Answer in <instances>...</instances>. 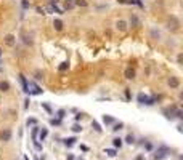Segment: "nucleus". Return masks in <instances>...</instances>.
<instances>
[{
    "instance_id": "32",
    "label": "nucleus",
    "mask_w": 183,
    "mask_h": 160,
    "mask_svg": "<svg viewBox=\"0 0 183 160\" xmlns=\"http://www.w3.org/2000/svg\"><path fill=\"white\" fill-rule=\"evenodd\" d=\"M26 123H27V127H29V125H36V123H37V120H36V119H27V122H26Z\"/></svg>"
},
{
    "instance_id": "30",
    "label": "nucleus",
    "mask_w": 183,
    "mask_h": 160,
    "mask_svg": "<svg viewBox=\"0 0 183 160\" xmlns=\"http://www.w3.org/2000/svg\"><path fill=\"white\" fill-rule=\"evenodd\" d=\"M21 5H23V8H24V10H27V8H29V6H31V5H29V2H27V0H23V2H21Z\"/></svg>"
},
{
    "instance_id": "25",
    "label": "nucleus",
    "mask_w": 183,
    "mask_h": 160,
    "mask_svg": "<svg viewBox=\"0 0 183 160\" xmlns=\"http://www.w3.org/2000/svg\"><path fill=\"white\" fill-rule=\"evenodd\" d=\"M125 143H127V144H133V143H135V138H133L132 135H129L127 138H125Z\"/></svg>"
},
{
    "instance_id": "26",
    "label": "nucleus",
    "mask_w": 183,
    "mask_h": 160,
    "mask_svg": "<svg viewBox=\"0 0 183 160\" xmlns=\"http://www.w3.org/2000/svg\"><path fill=\"white\" fill-rule=\"evenodd\" d=\"M64 114H66V110H64V109H60L58 112H56V115H58V119H63V117H64Z\"/></svg>"
},
{
    "instance_id": "2",
    "label": "nucleus",
    "mask_w": 183,
    "mask_h": 160,
    "mask_svg": "<svg viewBox=\"0 0 183 160\" xmlns=\"http://www.w3.org/2000/svg\"><path fill=\"white\" fill-rule=\"evenodd\" d=\"M167 85L170 87V88H178L180 87V80H178V77H175V75H172V77H169L167 79Z\"/></svg>"
},
{
    "instance_id": "40",
    "label": "nucleus",
    "mask_w": 183,
    "mask_h": 160,
    "mask_svg": "<svg viewBox=\"0 0 183 160\" xmlns=\"http://www.w3.org/2000/svg\"><path fill=\"white\" fill-rule=\"evenodd\" d=\"M117 2H119V3H125L127 0H117Z\"/></svg>"
},
{
    "instance_id": "27",
    "label": "nucleus",
    "mask_w": 183,
    "mask_h": 160,
    "mask_svg": "<svg viewBox=\"0 0 183 160\" xmlns=\"http://www.w3.org/2000/svg\"><path fill=\"white\" fill-rule=\"evenodd\" d=\"M122 127H124V123H116V125H114V128H112V131H119V130H122Z\"/></svg>"
},
{
    "instance_id": "11",
    "label": "nucleus",
    "mask_w": 183,
    "mask_h": 160,
    "mask_svg": "<svg viewBox=\"0 0 183 160\" xmlns=\"http://www.w3.org/2000/svg\"><path fill=\"white\" fill-rule=\"evenodd\" d=\"M124 75H125V79L133 80V79H135V71H133L132 67H127V69H125V72H124Z\"/></svg>"
},
{
    "instance_id": "22",
    "label": "nucleus",
    "mask_w": 183,
    "mask_h": 160,
    "mask_svg": "<svg viewBox=\"0 0 183 160\" xmlns=\"http://www.w3.org/2000/svg\"><path fill=\"white\" fill-rule=\"evenodd\" d=\"M74 5H77V6H87L88 2H87V0H76Z\"/></svg>"
},
{
    "instance_id": "42",
    "label": "nucleus",
    "mask_w": 183,
    "mask_h": 160,
    "mask_svg": "<svg viewBox=\"0 0 183 160\" xmlns=\"http://www.w3.org/2000/svg\"><path fill=\"white\" fill-rule=\"evenodd\" d=\"M0 56H2V50H0Z\"/></svg>"
},
{
    "instance_id": "31",
    "label": "nucleus",
    "mask_w": 183,
    "mask_h": 160,
    "mask_svg": "<svg viewBox=\"0 0 183 160\" xmlns=\"http://www.w3.org/2000/svg\"><path fill=\"white\" fill-rule=\"evenodd\" d=\"M177 62H178L180 66L183 64V54H181V53H178V56H177Z\"/></svg>"
},
{
    "instance_id": "37",
    "label": "nucleus",
    "mask_w": 183,
    "mask_h": 160,
    "mask_svg": "<svg viewBox=\"0 0 183 160\" xmlns=\"http://www.w3.org/2000/svg\"><path fill=\"white\" fill-rule=\"evenodd\" d=\"M82 117H84L82 114H77V115H76V120H80V119H82Z\"/></svg>"
},
{
    "instance_id": "33",
    "label": "nucleus",
    "mask_w": 183,
    "mask_h": 160,
    "mask_svg": "<svg viewBox=\"0 0 183 160\" xmlns=\"http://www.w3.org/2000/svg\"><path fill=\"white\" fill-rule=\"evenodd\" d=\"M36 79H37V80H42V79H44V74H42L40 71H37V72H36Z\"/></svg>"
},
{
    "instance_id": "39",
    "label": "nucleus",
    "mask_w": 183,
    "mask_h": 160,
    "mask_svg": "<svg viewBox=\"0 0 183 160\" xmlns=\"http://www.w3.org/2000/svg\"><path fill=\"white\" fill-rule=\"evenodd\" d=\"M135 160H143V155H138V157H137Z\"/></svg>"
},
{
    "instance_id": "43",
    "label": "nucleus",
    "mask_w": 183,
    "mask_h": 160,
    "mask_svg": "<svg viewBox=\"0 0 183 160\" xmlns=\"http://www.w3.org/2000/svg\"><path fill=\"white\" fill-rule=\"evenodd\" d=\"M77 160H84V158H77Z\"/></svg>"
},
{
    "instance_id": "18",
    "label": "nucleus",
    "mask_w": 183,
    "mask_h": 160,
    "mask_svg": "<svg viewBox=\"0 0 183 160\" xmlns=\"http://www.w3.org/2000/svg\"><path fill=\"white\" fill-rule=\"evenodd\" d=\"M76 141H77L76 138H68V140H64V144L68 146V147H71V146H74V144H76Z\"/></svg>"
},
{
    "instance_id": "17",
    "label": "nucleus",
    "mask_w": 183,
    "mask_h": 160,
    "mask_svg": "<svg viewBox=\"0 0 183 160\" xmlns=\"http://www.w3.org/2000/svg\"><path fill=\"white\" fill-rule=\"evenodd\" d=\"M103 122L106 125H111V123H114V119H112L111 115H103Z\"/></svg>"
},
{
    "instance_id": "5",
    "label": "nucleus",
    "mask_w": 183,
    "mask_h": 160,
    "mask_svg": "<svg viewBox=\"0 0 183 160\" xmlns=\"http://www.w3.org/2000/svg\"><path fill=\"white\" fill-rule=\"evenodd\" d=\"M5 43L8 47H15L16 45V37L13 35V34H6L5 35Z\"/></svg>"
},
{
    "instance_id": "15",
    "label": "nucleus",
    "mask_w": 183,
    "mask_h": 160,
    "mask_svg": "<svg viewBox=\"0 0 183 160\" xmlns=\"http://www.w3.org/2000/svg\"><path fill=\"white\" fill-rule=\"evenodd\" d=\"M74 6H76V5H74L72 0H64V8H66V10H72Z\"/></svg>"
},
{
    "instance_id": "38",
    "label": "nucleus",
    "mask_w": 183,
    "mask_h": 160,
    "mask_svg": "<svg viewBox=\"0 0 183 160\" xmlns=\"http://www.w3.org/2000/svg\"><path fill=\"white\" fill-rule=\"evenodd\" d=\"M68 160H74V155H72V154H69V155H68Z\"/></svg>"
},
{
    "instance_id": "35",
    "label": "nucleus",
    "mask_w": 183,
    "mask_h": 160,
    "mask_svg": "<svg viewBox=\"0 0 183 160\" xmlns=\"http://www.w3.org/2000/svg\"><path fill=\"white\" fill-rule=\"evenodd\" d=\"M34 147H36L37 151H42V146H40V144H39L37 141H34Z\"/></svg>"
},
{
    "instance_id": "28",
    "label": "nucleus",
    "mask_w": 183,
    "mask_h": 160,
    "mask_svg": "<svg viewBox=\"0 0 183 160\" xmlns=\"http://www.w3.org/2000/svg\"><path fill=\"white\" fill-rule=\"evenodd\" d=\"M104 152H106V154H108L109 157H114V155H116V151H114V149H106Z\"/></svg>"
},
{
    "instance_id": "24",
    "label": "nucleus",
    "mask_w": 183,
    "mask_h": 160,
    "mask_svg": "<svg viewBox=\"0 0 183 160\" xmlns=\"http://www.w3.org/2000/svg\"><path fill=\"white\" fill-rule=\"evenodd\" d=\"M68 67H69V64H68V62L64 61V62H61V64H60V67H58V69H60V71L63 72V71H66Z\"/></svg>"
},
{
    "instance_id": "4",
    "label": "nucleus",
    "mask_w": 183,
    "mask_h": 160,
    "mask_svg": "<svg viewBox=\"0 0 183 160\" xmlns=\"http://www.w3.org/2000/svg\"><path fill=\"white\" fill-rule=\"evenodd\" d=\"M0 140H2L3 143H8V141L11 140V131H10L8 128H5L2 133H0Z\"/></svg>"
},
{
    "instance_id": "16",
    "label": "nucleus",
    "mask_w": 183,
    "mask_h": 160,
    "mask_svg": "<svg viewBox=\"0 0 183 160\" xmlns=\"http://www.w3.org/2000/svg\"><path fill=\"white\" fill-rule=\"evenodd\" d=\"M130 24H132V27H137V26L140 24V21H138V18H137L135 15H132V18H130Z\"/></svg>"
},
{
    "instance_id": "20",
    "label": "nucleus",
    "mask_w": 183,
    "mask_h": 160,
    "mask_svg": "<svg viewBox=\"0 0 183 160\" xmlns=\"http://www.w3.org/2000/svg\"><path fill=\"white\" fill-rule=\"evenodd\" d=\"M91 127H93V130H95V131H98V133H101V130H103V128L100 127V123H98V122H95V120L91 122Z\"/></svg>"
},
{
    "instance_id": "23",
    "label": "nucleus",
    "mask_w": 183,
    "mask_h": 160,
    "mask_svg": "<svg viewBox=\"0 0 183 160\" xmlns=\"http://www.w3.org/2000/svg\"><path fill=\"white\" fill-rule=\"evenodd\" d=\"M37 135H39V127H34V130H32V140L34 141H37Z\"/></svg>"
},
{
    "instance_id": "10",
    "label": "nucleus",
    "mask_w": 183,
    "mask_h": 160,
    "mask_svg": "<svg viewBox=\"0 0 183 160\" xmlns=\"http://www.w3.org/2000/svg\"><path fill=\"white\" fill-rule=\"evenodd\" d=\"M21 37H23V42H24V45H32L34 43V40H32V35H27V34L26 32H23V34H21Z\"/></svg>"
},
{
    "instance_id": "36",
    "label": "nucleus",
    "mask_w": 183,
    "mask_h": 160,
    "mask_svg": "<svg viewBox=\"0 0 183 160\" xmlns=\"http://www.w3.org/2000/svg\"><path fill=\"white\" fill-rule=\"evenodd\" d=\"M50 123H52V125H60L61 122H60L58 119H52V120H50Z\"/></svg>"
},
{
    "instance_id": "19",
    "label": "nucleus",
    "mask_w": 183,
    "mask_h": 160,
    "mask_svg": "<svg viewBox=\"0 0 183 160\" xmlns=\"http://www.w3.org/2000/svg\"><path fill=\"white\" fill-rule=\"evenodd\" d=\"M112 146H114V147H121L122 140H121V138H114V140H112Z\"/></svg>"
},
{
    "instance_id": "12",
    "label": "nucleus",
    "mask_w": 183,
    "mask_h": 160,
    "mask_svg": "<svg viewBox=\"0 0 183 160\" xmlns=\"http://www.w3.org/2000/svg\"><path fill=\"white\" fill-rule=\"evenodd\" d=\"M19 80H21V83H23V91L24 93H29V85H27L26 77H24V75H19Z\"/></svg>"
},
{
    "instance_id": "41",
    "label": "nucleus",
    "mask_w": 183,
    "mask_h": 160,
    "mask_svg": "<svg viewBox=\"0 0 183 160\" xmlns=\"http://www.w3.org/2000/svg\"><path fill=\"white\" fill-rule=\"evenodd\" d=\"M24 160H29V158H27V157H24Z\"/></svg>"
},
{
    "instance_id": "34",
    "label": "nucleus",
    "mask_w": 183,
    "mask_h": 160,
    "mask_svg": "<svg viewBox=\"0 0 183 160\" xmlns=\"http://www.w3.org/2000/svg\"><path fill=\"white\" fill-rule=\"evenodd\" d=\"M36 10H37V13H39V15H45V10L42 8V6H37Z\"/></svg>"
},
{
    "instance_id": "13",
    "label": "nucleus",
    "mask_w": 183,
    "mask_h": 160,
    "mask_svg": "<svg viewBox=\"0 0 183 160\" xmlns=\"http://www.w3.org/2000/svg\"><path fill=\"white\" fill-rule=\"evenodd\" d=\"M53 27L56 31H63V21L61 19H55L53 21Z\"/></svg>"
},
{
    "instance_id": "3",
    "label": "nucleus",
    "mask_w": 183,
    "mask_h": 160,
    "mask_svg": "<svg viewBox=\"0 0 183 160\" xmlns=\"http://www.w3.org/2000/svg\"><path fill=\"white\" fill-rule=\"evenodd\" d=\"M138 102L140 104H154V99L153 98H148V96L143 95V93H140L138 95Z\"/></svg>"
},
{
    "instance_id": "9",
    "label": "nucleus",
    "mask_w": 183,
    "mask_h": 160,
    "mask_svg": "<svg viewBox=\"0 0 183 160\" xmlns=\"http://www.w3.org/2000/svg\"><path fill=\"white\" fill-rule=\"evenodd\" d=\"M175 106H172V107H169V109H164V114H165V117L167 119H173L175 117Z\"/></svg>"
},
{
    "instance_id": "1",
    "label": "nucleus",
    "mask_w": 183,
    "mask_h": 160,
    "mask_svg": "<svg viewBox=\"0 0 183 160\" xmlns=\"http://www.w3.org/2000/svg\"><path fill=\"white\" fill-rule=\"evenodd\" d=\"M165 27L170 32H175V31H178L180 29V21H178V18L177 16H169L167 18V21H165Z\"/></svg>"
},
{
    "instance_id": "29",
    "label": "nucleus",
    "mask_w": 183,
    "mask_h": 160,
    "mask_svg": "<svg viewBox=\"0 0 183 160\" xmlns=\"http://www.w3.org/2000/svg\"><path fill=\"white\" fill-rule=\"evenodd\" d=\"M42 107H44V109L47 110V112H50V114H52V107H50V106H48V104H47V102H42Z\"/></svg>"
},
{
    "instance_id": "14",
    "label": "nucleus",
    "mask_w": 183,
    "mask_h": 160,
    "mask_svg": "<svg viewBox=\"0 0 183 160\" xmlns=\"http://www.w3.org/2000/svg\"><path fill=\"white\" fill-rule=\"evenodd\" d=\"M47 135H48V130H47V128H42V130L39 131V140L44 141L45 138H47Z\"/></svg>"
},
{
    "instance_id": "6",
    "label": "nucleus",
    "mask_w": 183,
    "mask_h": 160,
    "mask_svg": "<svg viewBox=\"0 0 183 160\" xmlns=\"http://www.w3.org/2000/svg\"><path fill=\"white\" fill-rule=\"evenodd\" d=\"M116 29H117V31H121V32H125V31H127V21L119 19L117 23H116Z\"/></svg>"
},
{
    "instance_id": "8",
    "label": "nucleus",
    "mask_w": 183,
    "mask_h": 160,
    "mask_svg": "<svg viewBox=\"0 0 183 160\" xmlns=\"http://www.w3.org/2000/svg\"><path fill=\"white\" fill-rule=\"evenodd\" d=\"M150 37L153 40H161V31L156 29V27H153V29L150 31Z\"/></svg>"
},
{
    "instance_id": "21",
    "label": "nucleus",
    "mask_w": 183,
    "mask_h": 160,
    "mask_svg": "<svg viewBox=\"0 0 183 160\" xmlns=\"http://www.w3.org/2000/svg\"><path fill=\"white\" fill-rule=\"evenodd\" d=\"M71 130L74 131V133H80V131H82L84 128H82V125H79V123H76V125H74V127H72Z\"/></svg>"
},
{
    "instance_id": "7",
    "label": "nucleus",
    "mask_w": 183,
    "mask_h": 160,
    "mask_svg": "<svg viewBox=\"0 0 183 160\" xmlns=\"http://www.w3.org/2000/svg\"><path fill=\"white\" fill-rule=\"evenodd\" d=\"M10 88H11V85H10L8 80H0V91H2V93L10 91Z\"/></svg>"
}]
</instances>
